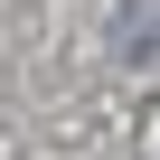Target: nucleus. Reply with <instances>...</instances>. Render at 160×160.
<instances>
[{
    "mask_svg": "<svg viewBox=\"0 0 160 160\" xmlns=\"http://www.w3.org/2000/svg\"><path fill=\"white\" fill-rule=\"evenodd\" d=\"M113 47L141 66V57H160V0H122V19H113Z\"/></svg>",
    "mask_w": 160,
    "mask_h": 160,
    "instance_id": "obj_1",
    "label": "nucleus"
}]
</instances>
